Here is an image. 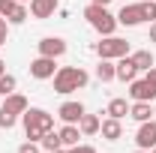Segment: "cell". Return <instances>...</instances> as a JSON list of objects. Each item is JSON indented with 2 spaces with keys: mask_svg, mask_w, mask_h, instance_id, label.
I'll return each instance as SVG.
<instances>
[{
  "mask_svg": "<svg viewBox=\"0 0 156 153\" xmlns=\"http://www.w3.org/2000/svg\"><path fill=\"white\" fill-rule=\"evenodd\" d=\"M21 120H24V135H27V141H39L48 129H54V114H48L45 108H27V111L21 114Z\"/></svg>",
  "mask_w": 156,
  "mask_h": 153,
  "instance_id": "obj_1",
  "label": "cell"
},
{
  "mask_svg": "<svg viewBox=\"0 0 156 153\" xmlns=\"http://www.w3.org/2000/svg\"><path fill=\"white\" fill-rule=\"evenodd\" d=\"M87 72L81 69V66H60L57 72H54V93L60 96H69L72 90H81V87H87Z\"/></svg>",
  "mask_w": 156,
  "mask_h": 153,
  "instance_id": "obj_2",
  "label": "cell"
},
{
  "mask_svg": "<svg viewBox=\"0 0 156 153\" xmlns=\"http://www.w3.org/2000/svg\"><path fill=\"white\" fill-rule=\"evenodd\" d=\"M84 18H87V24H90L96 33H102V36H114V30H117V15L108 12V6L90 3V6L84 9Z\"/></svg>",
  "mask_w": 156,
  "mask_h": 153,
  "instance_id": "obj_3",
  "label": "cell"
},
{
  "mask_svg": "<svg viewBox=\"0 0 156 153\" xmlns=\"http://www.w3.org/2000/svg\"><path fill=\"white\" fill-rule=\"evenodd\" d=\"M129 96H132V102H150V99H156V66H150L144 72V78L129 81Z\"/></svg>",
  "mask_w": 156,
  "mask_h": 153,
  "instance_id": "obj_4",
  "label": "cell"
},
{
  "mask_svg": "<svg viewBox=\"0 0 156 153\" xmlns=\"http://www.w3.org/2000/svg\"><path fill=\"white\" fill-rule=\"evenodd\" d=\"M96 54L99 60H120L129 54V42L120 36H105L102 42H96Z\"/></svg>",
  "mask_w": 156,
  "mask_h": 153,
  "instance_id": "obj_5",
  "label": "cell"
},
{
  "mask_svg": "<svg viewBox=\"0 0 156 153\" xmlns=\"http://www.w3.org/2000/svg\"><path fill=\"white\" fill-rule=\"evenodd\" d=\"M54 72H57V60L54 57H42L39 54L36 60H30V75L36 81H48V78H54Z\"/></svg>",
  "mask_w": 156,
  "mask_h": 153,
  "instance_id": "obj_6",
  "label": "cell"
},
{
  "mask_svg": "<svg viewBox=\"0 0 156 153\" xmlns=\"http://www.w3.org/2000/svg\"><path fill=\"white\" fill-rule=\"evenodd\" d=\"M39 45V54L42 57H63L66 54V39H60V36H45V39H39L36 42Z\"/></svg>",
  "mask_w": 156,
  "mask_h": 153,
  "instance_id": "obj_7",
  "label": "cell"
},
{
  "mask_svg": "<svg viewBox=\"0 0 156 153\" xmlns=\"http://www.w3.org/2000/svg\"><path fill=\"white\" fill-rule=\"evenodd\" d=\"M135 144L141 147V150H150V147H156V123H153V120H144V123H138Z\"/></svg>",
  "mask_w": 156,
  "mask_h": 153,
  "instance_id": "obj_8",
  "label": "cell"
},
{
  "mask_svg": "<svg viewBox=\"0 0 156 153\" xmlns=\"http://www.w3.org/2000/svg\"><path fill=\"white\" fill-rule=\"evenodd\" d=\"M114 72H117V81H123V84H129V81H135V78H138V66L132 63V57L126 54V57L114 60Z\"/></svg>",
  "mask_w": 156,
  "mask_h": 153,
  "instance_id": "obj_9",
  "label": "cell"
},
{
  "mask_svg": "<svg viewBox=\"0 0 156 153\" xmlns=\"http://www.w3.org/2000/svg\"><path fill=\"white\" fill-rule=\"evenodd\" d=\"M57 117L63 123H78V120L84 117V105H81L78 99H69V102H63L57 108Z\"/></svg>",
  "mask_w": 156,
  "mask_h": 153,
  "instance_id": "obj_10",
  "label": "cell"
},
{
  "mask_svg": "<svg viewBox=\"0 0 156 153\" xmlns=\"http://www.w3.org/2000/svg\"><path fill=\"white\" fill-rule=\"evenodd\" d=\"M141 21H144V15H141V6H138V3H126V6L117 12V24H123V27H135Z\"/></svg>",
  "mask_w": 156,
  "mask_h": 153,
  "instance_id": "obj_11",
  "label": "cell"
},
{
  "mask_svg": "<svg viewBox=\"0 0 156 153\" xmlns=\"http://www.w3.org/2000/svg\"><path fill=\"white\" fill-rule=\"evenodd\" d=\"M3 111H9V114H24L27 108H30V102H27V96H21V93H9V96H3V105H0Z\"/></svg>",
  "mask_w": 156,
  "mask_h": 153,
  "instance_id": "obj_12",
  "label": "cell"
},
{
  "mask_svg": "<svg viewBox=\"0 0 156 153\" xmlns=\"http://www.w3.org/2000/svg\"><path fill=\"white\" fill-rule=\"evenodd\" d=\"M60 0H30V15L33 18H51L57 12Z\"/></svg>",
  "mask_w": 156,
  "mask_h": 153,
  "instance_id": "obj_13",
  "label": "cell"
},
{
  "mask_svg": "<svg viewBox=\"0 0 156 153\" xmlns=\"http://www.w3.org/2000/svg\"><path fill=\"white\" fill-rule=\"evenodd\" d=\"M99 132H102L105 141H117V138L123 135V123L114 120V117H105V120H102V126H99Z\"/></svg>",
  "mask_w": 156,
  "mask_h": 153,
  "instance_id": "obj_14",
  "label": "cell"
},
{
  "mask_svg": "<svg viewBox=\"0 0 156 153\" xmlns=\"http://www.w3.org/2000/svg\"><path fill=\"white\" fill-rule=\"evenodd\" d=\"M153 114H156V111H153V105H150V102H132V105H129V117L138 120V123L150 120Z\"/></svg>",
  "mask_w": 156,
  "mask_h": 153,
  "instance_id": "obj_15",
  "label": "cell"
},
{
  "mask_svg": "<svg viewBox=\"0 0 156 153\" xmlns=\"http://www.w3.org/2000/svg\"><path fill=\"white\" fill-rule=\"evenodd\" d=\"M78 138H81L78 123H63V129H60V141H63V147H75Z\"/></svg>",
  "mask_w": 156,
  "mask_h": 153,
  "instance_id": "obj_16",
  "label": "cell"
},
{
  "mask_svg": "<svg viewBox=\"0 0 156 153\" xmlns=\"http://www.w3.org/2000/svg\"><path fill=\"white\" fill-rule=\"evenodd\" d=\"M99 126H102V117L87 114V111H84V117L78 120V129H81V135H96V132H99Z\"/></svg>",
  "mask_w": 156,
  "mask_h": 153,
  "instance_id": "obj_17",
  "label": "cell"
},
{
  "mask_svg": "<svg viewBox=\"0 0 156 153\" xmlns=\"http://www.w3.org/2000/svg\"><path fill=\"white\" fill-rule=\"evenodd\" d=\"M105 114H108V117H114V120H123V117L129 114V102L117 96V99H111V102H108V108H105Z\"/></svg>",
  "mask_w": 156,
  "mask_h": 153,
  "instance_id": "obj_18",
  "label": "cell"
},
{
  "mask_svg": "<svg viewBox=\"0 0 156 153\" xmlns=\"http://www.w3.org/2000/svg\"><path fill=\"white\" fill-rule=\"evenodd\" d=\"M96 78L102 81V84L114 81V78H117V72H114V60H99V66H96Z\"/></svg>",
  "mask_w": 156,
  "mask_h": 153,
  "instance_id": "obj_19",
  "label": "cell"
},
{
  "mask_svg": "<svg viewBox=\"0 0 156 153\" xmlns=\"http://www.w3.org/2000/svg\"><path fill=\"white\" fill-rule=\"evenodd\" d=\"M39 147H42V150H57V147H63V141H60V132H54V129H48V132L42 135V138H39Z\"/></svg>",
  "mask_w": 156,
  "mask_h": 153,
  "instance_id": "obj_20",
  "label": "cell"
},
{
  "mask_svg": "<svg viewBox=\"0 0 156 153\" xmlns=\"http://www.w3.org/2000/svg\"><path fill=\"white\" fill-rule=\"evenodd\" d=\"M129 57H132V63L138 66V72H147V69H150V66L156 63L150 51H135V54H129Z\"/></svg>",
  "mask_w": 156,
  "mask_h": 153,
  "instance_id": "obj_21",
  "label": "cell"
},
{
  "mask_svg": "<svg viewBox=\"0 0 156 153\" xmlns=\"http://www.w3.org/2000/svg\"><path fill=\"white\" fill-rule=\"evenodd\" d=\"M6 21H9V24H24V21H27V6H24V3H15V6L9 9Z\"/></svg>",
  "mask_w": 156,
  "mask_h": 153,
  "instance_id": "obj_22",
  "label": "cell"
},
{
  "mask_svg": "<svg viewBox=\"0 0 156 153\" xmlns=\"http://www.w3.org/2000/svg\"><path fill=\"white\" fill-rule=\"evenodd\" d=\"M15 87H18V81H15V75H0V96H9V93H15Z\"/></svg>",
  "mask_w": 156,
  "mask_h": 153,
  "instance_id": "obj_23",
  "label": "cell"
},
{
  "mask_svg": "<svg viewBox=\"0 0 156 153\" xmlns=\"http://www.w3.org/2000/svg\"><path fill=\"white\" fill-rule=\"evenodd\" d=\"M138 6H141V15H144V21H150V24H153V21H156V0H141Z\"/></svg>",
  "mask_w": 156,
  "mask_h": 153,
  "instance_id": "obj_24",
  "label": "cell"
},
{
  "mask_svg": "<svg viewBox=\"0 0 156 153\" xmlns=\"http://www.w3.org/2000/svg\"><path fill=\"white\" fill-rule=\"evenodd\" d=\"M15 120H18L15 114H9V111H3V108H0V129H12V126H15Z\"/></svg>",
  "mask_w": 156,
  "mask_h": 153,
  "instance_id": "obj_25",
  "label": "cell"
},
{
  "mask_svg": "<svg viewBox=\"0 0 156 153\" xmlns=\"http://www.w3.org/2000/svg\"><path fill=\"white\" fill-rule=\"evenodd\" d=\"M18 153H42V147H39V141H24L18 147Z\"/></svg>",
  "mask_w": 156,
  "mask_h": 153,
  "instance_id": "obj_26",
  "label": "cell"
},
{
  "mask_svg": "<svg viewBox=\"0 0 156 153\" xmlns=\"http://www.w3.org/2000/svg\"><path fill=\"white\" fill-rule=\"evenodd\" d=\"M6 36H9V21L0 18V45H6Z\"/></svg>",
  "mask_w": 156,
  "mask_h": 153,
  "instance_id": "obj_27",
  "label": "cell"
},
{
  "mask_svg": "<svg viewBox=\"0 0 156 153\" xmlns=\"http://www.w3.org/2000/svg\"><path fill=\"white\" fill-rule=\"evenodd\" d=\"M15 3H18V0H0V15L6 18V15H9V9H12Z\"/></svg>",
  "mask_w": 156,
  "mask_h": 153,
  "instance_id": "obj_28",
  "label": "cell"
},
{
  "mask_svg": "<svg viewBox=\"0 0 156 153\" xmlns=\"http://www.w3.org/2000/svg\"><path fill=\"white\" fill-rule=\"evenodd\" d=\"M69 153H96V147H90V144H75V147H69Z\"/></svg>",
  "mask_w": 156,
  "mask_h": 153,
  "instance_id": "obj_29",
  "label": "cell"
},
{
  "mask_svg": "<svg viewBox=\"0 0 156 153\" xmlns=\"http://www.w3.org/2000/svg\"><path fill=\"white\" fill-rule=\"evenodd\" d=\"M150 42H156V21L150 24Z\"/></svg>",
  "mask_w": 156,
  "mask_h": 153,
  "instance_id": "obj_30",
  "label": "cell"
},
{
  "mask_svg": "<svg viewBox=\"0 0 156 153\" xmlns=\"http://www.w3.org/2000/svg\"><path fill=\"white\" fill-rule=\"evenodd\" d=\"M90 3H99V6H108L111 0H90Z\"/></svg>",
  "mask_w": 156,
  "mask_h": 153,
  "instance_id": "obj_31",
  "label": "cell"
},
{
  "mask_svg": "<svg viewBox=\"0 0 156 153\" xmlns=\"http://www.w3.org/2000/svg\"><path fill=\"white\" fill-rule=\"evenodd\" d=\"M51 153H69V147H57V150H51Z\"/></svg>",
  "mask_w": 156,
  "mask_h": 153,
  "instance_id": "obj_32",
  "label": "cell"
},
{
  "mask_svg": "<svg viewBox=\"0 0 156 153\" xmlns=\"http://www.w3.org/2000/svg\"><path fill=\"white\" fill-rule=\"evenodd\" d=\"M0 75H6V63L3 60H0Z\"/></svg>",
  "mask_w": 156,
  "mask_h": 153,
  "instance_id": "obj_33",
  "label": "cell"
},
{
  "mask_svg": "<svg viewBox=\"0 0 156 153\" xmlns=\"http://www.w3.org/2000/svg\"><path fill=\"white\" fill-rule=\"evenodd\" d=\"M135 153H150V150H141V147H138V150H135Z\"/></svg>",
  "mask_w": 156,
  "mask_h": 153,
  "instance_id": "obj_34",
  "label": "cell"
},
{
  "mask_svg": "<svg viewBox=\"0 0 156 153\" xmlns=\"http://www.w3.org/2000/svg\"><path fill=\"white\" fill-rule=\"evenodd\" d=\"M150 153H156V147H150Z\"/></svg>",
  "mask_w": 156,
  "mask_h": 153,
  "instance_id": "obj_35",
  "label": "cell"
},
{
  "mask_svg": "<svg viewBox=\"0 0 156 153\" xmlns=\"http://www.w3.org/2000/svg\"><path fill=\"white\" fill-rule=\"evenodd\" d=\"M18 3H24V0H18Z\"/></svg>",
  "mask_w": 156,
  "mask_h": 153,
  "instance_id": "obj_36",
  "label": "cell"
},
{
  "mask_svg": "<svg viewBox=\"0 0 156 153\" xmlns=\"http://www.w3.org/2000/svg\"><path fill=\"white\" fill-rule=\"evenodd\" d=\"M0 18H3V15H0Z\"/></svg>",
  "mask_w": 156,
  "mask_h": 153,
  "instance_id": "obj_37",
  "label": "cell"
},
{
  "mask_svg": "<svg viewBox=\"0 0 156 153\" xmlns=\"http://www.w3.org/2000/svg\"><path fill=\"white\" fill-rule=\"evenodd\" d=\"M153 111H156V108H153Z\"/></svg>",
  "mask_w": 156,
  "mask_h": 153,
  "instance_id": "obj_38",
  "label": "cell"
}]
</instances>
